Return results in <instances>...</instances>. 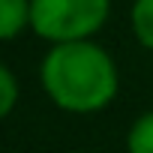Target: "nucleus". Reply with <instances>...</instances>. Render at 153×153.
Masks as SVG:
<instances>
[{
    "instance_id": "2",
    "label": "nucleus",
    "mask_w": 153,
    "mask_h": 153,
    "mask_svg": "<svg viewBox=\"0 0 153 153\" xmlns=\"http://www.w3.org/2000/svg\"><path fill=\"white\" fill-rule=\"evenodd\" d=\"M108 18V0H30V24L42 39L81 42Z\"/></svg>"
},
{
    "instance_id": "3",
    "label": "nucleus",
    "mask_w": 153,
    "mask_h": 153,
    "mask_svg": "<svg viewBox=\"0 0 153 153\" xmlns=\"http://www.w3.org/2000/svg\"><path fill=\"white\" fill-rule=\"evenodd\" d=\"M30 24V0H0V42L12 39Z\"/></svg>"
},
{
    "instance_id": "6",
    "label": "nucleus",
    "mask_w": 153,
    "mask_h": 153,
    "mask_svg": "<svg viewBox=\"0 0 153 153\" xmlns=\"http://www.w3.org/2000/svg\"><path fill=\"white\" fill-rule=\"evenodd\" d=\"M15 99H18V84H15V75L0 63V117H6L12 108H15Z\"/></svg>"
},
{
    "instance_id": "5",
    "label": "nucleus",
    "mask_w": 153,
    "mask_h": 153,
    "mask_svg": "<svg viewBox=\"0 0 153 153\" xmlns=\"http://www.w3.org/2000/svg\"><path fill=\"white\" fill-rule=\"evenodd\" d=\"M126 147H129V153H153V111L132 123Z\"/></svg>"
},
{
    "instance_id": "4",
    "label": "nucleus",
    "mask_w": 153,
    "mask_h": 153,
    "mask_svg": "<svg viewBox=\"0 0 153 153\" xmlns=\"http://www.w3.org/2000/svg\"><path fill=\"white\" fill-rule=\"evenodd\" d=\"M132 30L141 45L153 48V0H135L132 6Z\"/></svg>"
},
{
    "instance_id": "1",
    "label": "nucleus",
    "mask_w": 153,
    "mask_h": 153,
    "mask_svg": "<svg viewBox=\"0 0 153 153\" xmlns=\"http://www.w3.org/2000/svg\"><path fill=\"white\" fill-rule=\"evenodd\" d=\"M42 84L63 111L90 114L114 99L117 69L114 60L90 39L60 42L42 63Z\"/></svg>"
}]
</instances>
